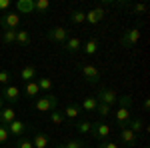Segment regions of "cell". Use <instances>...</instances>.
<instances>
[{"instance_id":"1","label":"cell","mask_w":150,"mask_h":148,"mask_svg":"<svg viewBox=\"0 0 150 148\" xmlns=\"http://www.w3.org/2000/svg\"><path fill=\"white\" fill-rule=\"evenodd\" d=\"M36 110H40V112H52V110H58V96L56 94H52V92H48L46 96H38L36 98Z\"/></svg>"},{"instance_id":"2","label":"cell","mask_w":150,"mask_h":148,"mask_svg":"<svg viewBox=\"0 0 150 148\" xmlns=\"http://www.w3.org/2000/svg\"><path fill=\"white\" fill-rule=\"evenodd\" d=\"M18 24H20L18 12H2L0 14V26L4 30H18Z\"/></svg>"},{"instance_id":"3","label":"cell","mask_w":150,"mask_h":148,"mask_svg":"<svg viewBox=\"0 0 150 148\" xmlns=\"http://www.w3.org/2000/svg\"><path fill=\"white\" fill-rule=\"evenodd\" d=\"M140 40V30L138 28H130L126 32H122L120 36V44L124 46V48H132V46H136Z\"/></svg>"},{"instance_id":"4","label":"cell","mask_w":150,"mask_h":148,"mask_svg":"<svg viewBox=\"0 0 150 148\" xmlns=\"http://www.w3.org/2000/svg\"><path fill=\"white\" fill-rule=\"evenodd\" d=\"M46 36H48V40H50V42H56V44H64V42L70 38L68 30H66V28H62V26L50 28V30L46 32Z\"/></svg>"},{"instance_id":"5","label":"cell","mask_w":150,"mask_h":148,"mask_svg":"<svg viewBox=\"0 0 150 148\" xmlns=\"http://www.w3.org/2000/svg\"><path fill=\"white\" fill-rule=\"evenodd\" d=\"M104 18H106L104 6H96V8H92V10L84 12V22H88V24H98V22H102Z\"/></svg>"},{"instance_id":"6","label":"cell","mask_w":150,"mask_h":148,"mask_svg":"<svg viewBox=\"0 0 150 148\" xmlns=\"http://www.w3.org/2000/svg\"><path fill=\"white\" fill-rule=\"evenodd\" d=\"M0 98H2V100H6V102H10V104H16L18 100H20V88H16L14 84H8V86H4V88H2Z\"/></svg>"},{"instance_id":"7","label":"cell","mask_w":150,"mask_h":148,"mask_svg":"<svg viewBox=\"0 0 150 148\" xmlns=\"http://www.w3.org/2000/svg\"><path fill=\"white\" fill-rule=\"evenodd\" d=\"M96 100L102 102V104L112 106V104L118 102V94H116L112 88H100V90H98V96H96Z\"/></svg>"},{"instance_id":"8","label":"cell","mask_w":150,"mask_h":148,"mask_svg":"<svg viewBox=\"0 0 150 148\" xmlns=\"http://www.w3.org/2000/svg\"><path fill=\"white\" fill-rule=\"evenodd\" d=\"M80 72H82V76H84V80L90 82V84H96L100 80V72H98V68H94L92 64H82Z\"/></svg>"},{"instance_id":"9","label":"cell","mask_w":150,"mask_h":148,"mask_svg":"<svg viewBox=\"0 0 150 148\" xmlns=\"http://www.w3.org/2000/svg\"><path fill=\"white\" fill-rule=\"evenodd\" d=\"M6 128H8V132H10L12 136H18V138H20V136H24V134L28 132V128H30V126L26 124L24 120H18V118H16V120H12Z\"/></svg>"},{"instance_id":"10","label":"cell","mask_w":150,"mask_h":148,"mask_svg":"<svg viewBox=\"0 0 150 148\" xmlns=\"http://www.w3.org/2000/svg\"><path fill=\"white\" fill-rule=\"evenodd\" d=\"M118 136H120V142L126 144V146H136V144H138V136H136L128 126L126 128H120V134H118Z\"/></svg>"},{"instance_id":"11","label":"cell","mask_w":150,"mask_h":148,"mask_svg":"<svg viewBox=\"0 0 150 148\" xmlns=\"http://www.w3.org/2000/svg\"><path fill=\"white\" fill-rule=\"evenodd\" d=\"M92 134L98 138V140H106V138L110 136V126L106 124V122H94Z\"/></svg>"},{"instance_id":"12","label":"cell","mask_w":150,"mask_h":148,"mask_svg":"<svg viewBox=\"0 0 150 148\" xmlns=\"http://www.w3.org/2000/svg\"><path fill=\"white\" fill-rule=\"evenodd\" d=\"M132 120V114H130V108H118L116 110V124L120 126V128H126L128 122Z\"/></svg>"},{"instance_id":"13","label":"cell","mask_w":150,"mask_h":148,"mask_svg":"<svg viewBox=\"0 0 150 148\" xmlns=\"http://www.w3.org/2000/svg\"><path fill=\"white\" fill-rule=\"evenodd\" d=\"M12 120H16V110H14L12 106H6V108H2V110H0V124L8 126Z\"/></svg>"},{"instance_id":"14","label":"cell","mask_w":150,"mask_h":148,"mask_svg":"<svg viewBox=\"0 0 150 148\" xmlns=\"http://www.w3.org/2000/svg\"><path fill=\"white\" fill-rule=\"evenodd\" d=\"M80 48H82V42H80V38H76V36H72V38H68V40L64 42V50H66L68 54L80 52Z\"/></svg>"},{"instance_id":"15","label":"cell","mask_w":150,"mask_h":148,"mask_svg":"<svg viewBox=\"0 0 150 148\" xmlns=\"http://www.w3.org/2000/svg\"><path fill=\"white\" fill-rule=\"evenodd\" d=\"M38 94H40V88H38L36 80L24 82V96H26V98H38Z\"/></svg>"},{"instance_id":"16","label":"cell","mask_w":150,"mask_h":148,"mask_svg":"<svg viewBox=\"0 0 150 148\" xmlns=\"http://www.w3.org/2000/svg\"><path fill=\"white\" fill-rule=\"evenodd\" d=\"M16 10H18V14H30V12H34V0H18L16 2Z\"/></svg>"},{"instance_id":"17","label":"cell","mask_w":150,"mask_h":148,"mask_svg":"<svg viewBox=\"0 0 150 148\" xmlns=\"http://www.w3.org/2000/svg\"><path fill=\"white\" fill-rule=\"evenodd\" d=\"M20 78H22L24 82H32V80L36 78V66H32V64H26V66L20 70Z\"/></svg>"},{"instance_id":"18","label":"cell","mask_w":150,"mask_h":148,"mask_svg":"<svg viewBox=\"0 0 150 148\" xmlns=\"http://www.w3.org/2000/svg\"><path fill=\"white\" fill-rule=\"evenodd\" d=\"M98 48H100V44H98V40H94V38H90L86 44H82V52L84 54H88V56H94L96 52H98Z\"/></svg>"},{"instance_id":"19","label":"cell","mask_w":150,"mask_h":148,"mask_svg":"<svg viewBox=\"0 0 150 148\" xmlns=\"http://www.w3.org/2000/svg\"><path fill=\"white\" fill-rule=\"evenodd\" d=\"M64 118H68V120H76L78 116H80V106H76V104H68L66 108H64Z\"/></svg>"},{"instance_id":"20","label":"cell","mask_w":150,"mask_h":148,"mask_svg":"<svg viewBox=\"0 0 150 148\" xmlns=\"http://www.w3.org/2000/svg\"><path fill=\"white\" fill-rule=\"evenodd\" d=\"M96 106H98L96 96H88V98H84V100H82L80 110H84V112H94V110H96Z\"/></svg>"},{"instance_id":"21","label":"cell","mask_w":150,"mask_h":148,"mask_svg":"<svg viewBox=\"0 0 150 148\" xmlns=\"http://www.w3.org/2000/svg\"><path fill=\"white\" fill-rule=\"evenodd\" d=\"M32 146L34 148H46L48 146V136L44 132H36L32 138Z\"/></svg>"},{"instance_id":"22","label":"cell","mask_w":150,"mask_h":148,"mask_svg":"<svg viewBox=\"0 0 150 148\" xmlns=\"http://www.w3.org/2000/svg\"><path fill=\"white\" fill-rule=\"evenodd\" d=\"M16 44L18 46H28L30 44V32H28V30H16Z\"/></svg>"},{"instance_id":"23","label":"cell","mask_w":150,"mask_h":148,"mask_svg":"<svg viewBox=\"0 0 150 148\" xmlns=\"http://www.w3.org/2000/svg\"><path fill=\"white\" fill-rule=\"evenodd\" d=\"M92 126H94V122H90V120H80V122H74V128H76L78 132H82V134L92 132Z\"/></svg>"},{"instance_id":"24","label":"cell","mask_w":150,"mask_h":148,"mask_svg":"<svg viewBox=\"0 0 150 148\" xmlns=\"http://www.w3.org/2000/svg\"><path fill=\"white\" fill-rule=\"evenodd\" d=\"M128 128H130L134 134H138V132H142V130H144V122H142L140 118H132V120L128 122Z\"/></svg>"},{"instance_id":"25","label":"cell","mask_w":150,"mask_h":148,"mask_svg":"<svg viewBox=\"0 0 150 148\" xmlns=\"http://www.w3.org/2000/svg\"><path fill=\"white\" fill-rule=\"evenodd\" d=\"M2 42L4 44H14L16 42V30H4L2 32Z\"/></svg>"},{"instance_id":"26","label":"cell","mask_w":150,"mask_h":148,"mask_svg":"<svg viewBox=\"0 0 150 148\" xmlns=\"http://www.w3.org/2000/svg\"><path fill=\"white\" fill-rule=\"evenodd\" d=\"M48 116H50V122L52 124H62L66 118H64V114L60 112V110H52V112H48Z\"/></svg>"},{"instance_id":"27","label":"cell","mask_w":150,"mask_h":148,"mask_svg":"<svg viewBox=\"0 0 150 148\" xmlns=\"http://www.w3.org/2000/svg\"><path fill=\"white\" fill-rule=\"evenodd\" d=\"M94 112H98V116H100V118H108V114L112 112V108H110L108 104L98 102V106H96V110H94Z\"/></svg>"},{"instance_id":"28","label":"cell","mask_w":150,"mask_h":148,"mask_svg":"<svg viewBox=\"0 0 150 148\" xmlns=\"http://www.w3.org/2000/svg\"><path fill=\"white\" fill-rule=\"evenodd\" d=\"M48 8H50V2H48V0H34V10L36 12L44 14Z\"/></svg>"},{"instance_id":"29","label":"cell","mask_w":150,"mask_h":148,"mask_svg":"<svg viewBox=\"0 0 150 148\" xmlns=\"http://www.w3.org/2000/svg\"><path fill=\"white\" fill-rule=\"evenodd\" d=\"M36 84H38V88H40V90H50V88H52V80L50 78H46V76H42V78H38L36 80Z\"/></svg>"},{"instance_id":"30","label":"cell","mask_w":150,"mask_h":148,"mask_svg":"<svg viewBox=\"0 0 150 148\" xmlns=\"http://www.w3.org/2000/svg\"><path fill=\"white\" fill-rule=\"evenodd\" d=\"M70 22L72 24H82L84 22V12L82 10H74L70 14Z\"/></svg>"},{"instance_id":"31","label":"cell","mask_w":150,"mask_h":148,"mask_svg":"<svg viewBox=\"0 0 150 148\" xmlns=\"http://www.w3.org/2000/svg\"><path fill=\"white\" fill-rule=\"evenodd\" d=\"M16 148H34V146H32V140H30V138L20 136L16 140Z\"/></svg>"},{"instance_id":"32","label":"cell","mask_w":150,"mask_h":148,"mask_svg":"<svg viewBox=\"0 0 150 148\" xmlns=\"http://www.w3.org/2000/svg\"><path fill=\"white\" fill-rule=\"evenodd\" d=\"M118 104H120L122 108H130V106H132V96H128V94L118 96Z\"/></svg>"},{"instance_id":"33","label":"cell","mask_w":150,"mask_h":148,"mask_svg":"<svg viewBox=\"0 0 150 148\" xmlns=\"http://www.w3.org/2000/svg\"><path fill=\"white\" fill-rule=\"evenodd\" d=\"M8 138H10V132H8V128H6L4 124H0V144L8 142Z\"/></svg>"},{"instance_id":"34","label":"cell","mask_w":150,"mask_h":148,"mask_svg":"<svg viewBox=\"0 0 150 148\" xmlns=\"http://www.w3.org/2000/svg\"><path fill=\"white\" fill-rule=\"evenodd\" d=\"M12 80V74L8 70H0V84H4V86H8V82Z\"/></svg>"},{"instance_id":"35","label":"cell","mask_w":150,"mask_h":148,"mask_svg":"<svg viewBox=\"0 0 150 148\" xmlns=\"http://www.w3.org/2000/svg\"><path fill=\"white\" fill-rule=\"evenodd\" d=\"M64 146L66 148H84V142H82L80 138H72V140H68Z\"/></svg>"},{"instance_id":"36","label":"cell","mask_w":150,"mask_h":148,"mask_svg":"<svg viewBox=\"0 0 150 148\" xmlns=\"http://www.w3.org/2000/svg\"><path fill=\"white\" fill-rule=\"evenodd\" d=\"M98 148H118V144H116V142H112V140H100Z\"/></svg>"},{"instance_id":"37","label":"cell","mask_w":150,"mask_h":148,"mask_svg":"<svg viewBox=\"0 0 150 148\" xmlns=\"http://www.w3.org/2000/svg\"><path fill=\"white\" fill-rule=\"evenodd\" d=\"M132 10L136 12V14H144L148 8H146V4H132Z\"/></svg>"},{"instance_id":"38","label":"cell","mask_w":150,"mask_h":148,"mask_svg":"<svg viewBox=\"0 0 150 148\" xmlns=\"http://www.w3.org/2000/svg\"><path fill=\"white\" fill-rule=\"evenodd\" d=\"M10 8V0H0V14Z\"/></svg>"},{"instance_id":"39","label":"cell","mask_w":150,"mask_h":148,"mask_svg":"<svg viewBox=\"0 0 150 148\" xmlns=\"http://www.w3.org/2000/svg\"><path fill=\"white\" fill-rule=\"evenodd\" d=\"M148 108H150V100L146 98V100H144V110H148Z\"/></svg>"},{"instance_id":"40","label":"cell","mask_w":150,"mask_h":148,"mask_svg":"<svg viewBox=\"0 0 150 148\" xmlns=\"http://www.w3.org/2000/svg\"><path fill=\"white\" fill-rule=\"evenodd\" d=\"M2 108H4V100L0 98V110H2Z\"/></svg>"},{"instance_id":"41","label":"cell","mask_w":150,"mask_h":148,"mask_svg":"<svg viewBox=\"0 0 150 148\" xmlns=\"http://www.w3.org/2000/svg\"><path fill=\"white\" fill-rule=\"evenodd\" d=\"M56 148H66V146H64V144H58V146Z\"/></svg>"},{"instance_id":"42","label":"cell","mask_w":150,"mask_h":148,"mask_svg":"<svg viewBox=\"0 0 150 148\" xmlns=\"http://www.w3.org/2000/svg\"><path fill=\"white\" fill-rule=\"evenodd\" d=\"M84 148H88V146H86V144H84Z\"/></svg>"},{"instance_id":"43","label":"cell","mask_w":150,"mask_h":148,"mask_svg":"<svg viewBox=\"0 0 150 148\" xmlns=\"http://www.w3.org/2000/svg\"><path fill=\"white\" fill-rule=\"evenodd\" d=\"M144 148H148V146H144Z\"/></svg>"}]
</instances>
